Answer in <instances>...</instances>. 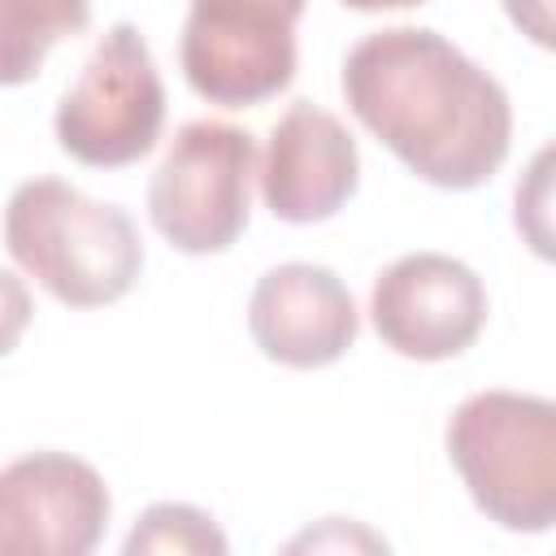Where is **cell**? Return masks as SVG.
Listing matches in <instances>:
<instances>
[{"label": "cell", "mask_w": 556, "mask_h": 556, "mask_svg": "<svg viewBox=\"0 0 556 556\" xmlns=\"http://www.w3.org/2000/svg\"><path fill=\"white\" fill-rule=\"evenodd\" d=\"M339 87L352 117L430 187L473 191L508 161V91L439 30H369L348 48Z\"/></svg>", "instance_id": "cell-1"}, {"label": "cell", "mask_w": 556, "mask_h": 556, "mask_svg": "<svg viewBox=\"0 0 556 556\" xmlns=\"http://www.w3.org/2000/svg\"><path fill=\"white\" fill-rule=\"evenodd\" d=\"M9 256L61 304L104 308L135 291L143 239L126 208L70 187L65 178H26L4 204Z\"/></svg>", "instance_id": "cell-2"}, {"label": "cell", "mask_w": 556, "mask_h": 556, "mask_svg": "<svg viewBox=\"0 0 556 556\" xmlns=\"http://www.w3.org/2000/svg\"><path fill=\"white\" fill-rule=\"evenodd\" d=\"M447 460L486 521L547 534L556 521V404L526 391H478L447 417Z\"/></svg>", "instance_id": "cell-3"}, {"label": "cell", "mask_w": 556, "mask_h": 556, "mask_svg": "<svg viewBox=\"0 0 556 556\" xmlns=\"http://www.w3.org/2000/svg\"><path fill=\"white\" fill-rule=\"evenodd\" d=\"M252 178L256 139L243 126L187 122L148 182V217L156 235L187 256L226 252L248 230Z\"/></svg>", "instance_id": "cell-4"}, {"label": "cell", "mask_w": 556, "mask_h": 556, "mask_svg": "<svg viewBox=\"0 0 556 556\" xmlns=\"http://www.w3.org/2000/svg\"><path fill=\"white\" fill-rule=\"evenodd\" d=\"M165 126V83L139 26L117 22L91 48L56 104V143L78 165L122 169L143 161Z\"/></svg>", "instance_id": "cell-5"}, {"label": "cell", "mask_w": 556, "mask_h": 556, "mask_svg": "<svg viewBox=\"0 0 556 556\" xmlns=\"http://www.w3.org/2000/svg\"><path fill=\"white\" fill-rule=\"evenodd\" d=\"M308 0H191L178 61L187 87L222 109L265 104L295 78V22Z\"/></svg>", "instance_id": "cell-6"}, {"label": "cell", "mask_w": 556, "mask_h": 556, "mask_svg": "<svg viewBox=\"0 0 556 556\" xmlns=\"http://www.w3.org/2000/svg\"><path fill=\"white\" fill-rule=\"evenodd\" d=\"M491 300L482 278L443 252H408L391 261L369 291L378 339L408 361H452L469 352L486 326Z\"/></svg>", "instance_id": "cell-7"}, {"label": "cell", "mask_w": 556, "mask_h": 556, "mask_svg": "<svg viewBox=\"0 0 556 556\" xmlns=\"http://www.w3.org/2000/svg\"><path fill=\"white\" fill-rule=\"evenodd\" d=\"M109 486L70 452H30L0 469V552L87 556L109 530Z\"/></svg>", "instance_id": "cell-8"}, {"label": "cell", "mask_w": 556, "mask_h": 556, "mask_svg": "<svg viewBox=\"0 0 556 556\" xmlns=\"http://www.w3.org/2000/svg\"><path fill=\"white\" fill-rule=\"evenodd\" d=\"M261 200L278 222L313 226L334 217L361 182V152L352 130L313 100H295L269 130L256 169Z\"/></svg>", "instance_id": "cell-9"}, {"label": "cell", "mask_w": 556, "mask_h": 556, "mask_svg": "<svg viewBox=\"0 0 556 556\" xmlns=\"http://www.w3.org/2000/svg\"><path fill=\"white\" fill-rule=\"evenodd\" d=\"M252 343L287 369L334 365L361 330V313L343 278L313 261H287L256 278L248 300Z\"/></svg>", "instance_id": "cell-10"}, {"label": "cell", "mask_w": 556, "mask_h": 556, "mask_svg": "<svg viewBox=\"0 0 556 556\" xmlns=\"http://www.w3.org/2000/svg\"><path fill=\"white\" fill-rule=\"evenodd\" d=\"M91 26V0H0V87L30 83L48 52Z\"/></svg>", "instance_id": "cell-11"}, {"label": "cell", "mask_w": 556, "mask_h": 556, "mask_svg": "<svg viewBox=\"0 0 556 556\" xmlns=\"http://www.w3.org/2000/svg\"><path fill=\"white\" fill-rule=\"evenodd\" d=\"M226 547H230L226 534L217 530V521L204 508L174 504V500L143 508L135 530L122 543L126 556H148V552L152 556H169V552L174 556H222Z\"/></svg>", "instance_id": "cell-12"}, {"label": "cell", "mask_w": 556, "mask_h": 556, "mask_svg": "<svg viewBox=\"0 0 556 556\" xmlns=\"http://www.w3.org/2000/svg\"><path fill=\"white\" fill-rule=\"evenodd\" d=\"M547 165H552V148H543L526 174V182H517V230L526 235V243L547 261L552 256V230H547Z\"/></svg>", "instance_id": "cell-13"}, {"label": "cell", "mask_w": 556, "mask_h": 556, "mask_svg": "<svg viewBox=\"0 0 556 556\" xmlns=\"http://www.w3.org/2000/svg\"><path fill=\"white\" fill-rule=\"evenodd\" d=\"M30 317H35V308H30L26 282H22L17 274L0 269V356H9V352L22 343Z\"/></svg>", "instance_id": "cell-14"}, {"label": "cell", "mask_w": 556, "mask_h": 556, "mask_svg": "<svg viewBox=\"0 0 556 556\" xmlns=\"http://www.w3.org/2000/svg\"><path fill=\"white\" fill-rule=\"evenodd\" d=\"M387 547L378 534H369V530H361V526H352V521H343V517H326V526L321 530H308V534H300L291 547Z\"/></svg>", "instance_id": "cell-15"}, {"label": "cell", "mask_w": 556, "mask_h": 556, "mask_svg": "<svg viewBox=\"0 0 556 556\" xmlns=\"http://www.w3.org/2000/svg\"><path fill=\"white\" fill-rule=\"evenodd\" d=\"M504 13L530 43L552 48V0H504Z\"/></svg>", "instance_id": "cell-16"}, {"label": "cell", "mask_w": 556, "mask_h": 556, "mask_svg": "<svg viewBox=\"0 0 556 556\" xmlns=\"http://www.w3.org/2000/svg\"><path fill=\"white\" fill-rule=\"evenodd\" d=\"M348 9H361V13H382V9H413V4H426V0H339Z\"/></svg>", "instance_id": "cell-17"}]
</instances>
